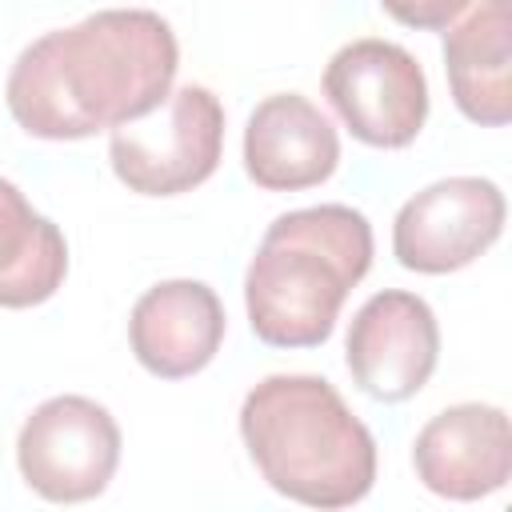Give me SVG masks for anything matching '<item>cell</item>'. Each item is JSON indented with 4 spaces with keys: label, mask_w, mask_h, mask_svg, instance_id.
Wrapping results in <instances>:
<instances>
[{
    "label": "cell",
    "mask_w": 512,
    "mask_h": 512,
    "mask_svg": "<svg viewBox=\"0 0 512 512\" xmlns=\"http://www.w3.org/2000/svg\"><path fill=\"white\" fill-rule=\"evenodd\" d=\"M24 484L52 504H80L108 488L120 464V428L88 396H52L32 408L16 436Z\"/></svg>",
    "instance_id": "5b68a950"
},
{
    "label": "cell",
    "mask_w": 512,
    "mask_h": 512,
    "mask_svg": "<svg viewBox=\"0 0 512 512\" xmlns=\"http://www.w3.org/2000/svg\"><path fill=\"white\" fill-rule=\"evenodd\" d=\"M240 436L264 484L296 504L348 508L376 484V440L324 376H264L240 404Z\"/></svg>",
    "instance_id": "7a4b0ae2"
},
{
    "label": "cell",
    "mask_w": 512,
    "mask_h": 512,
    "mask_svg": "<svg viewBox=\"0 0 512 512\" xmlns=\"http://www.w3.org/2000/svg\"><path fill=\"white\" fill-rule=\"evenodd\" d=\"M504 216L508 204L496 180L448 176L400 204L392 224V252L408 272H460L500 240Z\"/></svg>",
    "instance_id": "52a82bcc"
},
{
    "label": "cell",
    "mask_w": 512,
    "mask_h": 512,
    "mask_svg": "<svg viewBox=\"0 0 512 512\" xmlns=\"http://www.w3.org/2000/svg\"><path fill=\"white\" fill-rule=\"evenodd\" d=\"M368 268L372 224L360 208L316 204L276 216L244 272V308L256 340L320 348Z\"/></svg>",
    "instance_id": "3957f363"
},
{
    "label": "cell",
    "mask_w": 512,
    "mask_h": 512,
    "mask_svg": "<svg viewBox=\"0 0 512 512\" xmlns=\"http://www.w3.org/2000/svg\"><path fill=\"white\" fill-rule=\"evenodd\" d=\"M224 152V104L204 84L172 88L152 112L116 124L108 160L140 196H180L204 184Z\"/></svg>",
    "instance_id": "277c9868"
},
{
    "label": "cell",
    "mask_w": 512,
    "mask_h": 512,
    "mask_svg": "<svg viewBox=\"0 0 512 512\" xmlns=\"http://www.w3.org/2000/svg\"><path fill=\"white\" fill-rule=\"evenodd\" d=\"M344 360L364 396L384 404L416 396L440 360L436 312L424 296L404 288H384L368 296L348 324Z\"/></svg>",
    "instance_id": "ba28073f"
},
{
    "label": "cell",
    "mask_w": 512,
    "mask_h": 512,
    "mask_svg": "<svg viewBox=\"0 0 512 512\" xmlns=\"http://www.w3.org/2000/svg\"><path fill=\"white\" fill-rule=\"evenodd\" d=\"M180 44L148 8H104L32 40L4 84L12 120L36 140H84L152 112L176 80Z\"/></svg>",
    "instance_id": "6da1fadb"
},
{
    "label": "cell",
    "mask_w": 512,
    "mask_h": 512,
    "mask_svg": "<svg viewBox=\"0 0 512 512\" xmlns=\"http://www.w3.org/2000/svg\"><path fill=\"white\" fill-rule=\"evenodd\" d=\"M324 96L344 128L372 148H408L428 120V80L416 56L392 40L344 44L324 68Z\"/></svg>",
    "instance_id": "8992f818"
},
{
    "label": "cell",
    "mask_w": 512,
    "mask_h": 512,
    "mask_svg": "<svg viewBox=\"0 0 512 512\" xmlns=\"http://www.w3.org/2000/svg\"><path fill=\"white\" fill-rule=\"evenodd\" d=\"M444 72L456 108L484 128L512 120V8L488 0L444 28Z\"/></svg>",
    "instance_id": "7c38bea8"
},
{
    "label": "cell",
    "mask_w": 512,
    "mask_h": 512,
    "mask_svg": "<svg viewBox=\"0 0 512 512\" xmlns=\"http://www.w3.org/2000/svg\"><path fill=\"white\" fill-rule=\"evenodd\" d=\"M340 164L332 120L300 92L264 96L244 128V172L268 192H304Z\"/></svg>",
    "instance_id": "8fae6325"
},
{
    "label": "cell",
    "mask_w": 512,
    "mask_h": 512,
    "mask_svg": "<svg viewBox=\"0 0 512 512\" xmlns=\"http://www.w3.org/2000/svg\"><path fill=\"white\" fill-rule=\"evenodd\" d=\"M416 480L444 500H480L512 476V424L496 404H452L436 412L412 444Z\"/></svg>",
    "instance_id": "9c48e42d"
},
{
    "label": "cell",
    "mask_w": 512,
    "mask_h": 512,
    "mask_svg": "<svg viewBox=\"0 0 512 512\" xmlns=\"http://www.w3.org/2000/svg\"><path fill=\"white\" fill-rule=\"evenodd\" d=\"M224 328V304L204 280H160L132 304L128 344L152 376L184 380L212 364Z\"/></svg>",
    "instance_id": "30bf717a"
},
{
    "label": "cell",
    "mask_w": 512,
    "mask_h": 512,
    "mask_svg": "<svg viewBox=\"0 0 512 512\" xmlns=\"http://www.w3.org/2000/svg\"><path fill=\"white\" fill-rule=\"evenodd\" d=\"M476 4H488V0H380V8L396 24L416 28V32H444Z\"/></svg>",
    "instance_id": "5bb4252c"
},
{
    "label": "cell",
    "mask_w": 512,
    "mask_h": 512,
    "mask_svg": "<svg viewBox=\"0 0 512 512\" xmlns=\"http://www.w3.org/2000/svg\"><path fill=\"white\" fill-rule=\"evenodd\" d=\"M68 276V240L0 176V308H36Z\"/></svg>",
    "instance_id": "4fadbf2b"
}]
</instances>
